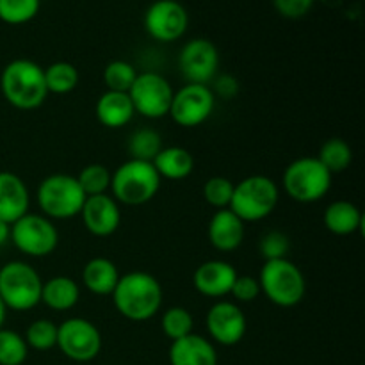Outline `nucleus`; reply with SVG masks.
Returning a JSON list of instances; mask_svg holds the SVG:
<instances>
[{"label":"nucleus","instance_id":"1","mask_svg":"<svg viewBox=\"0 0 365 365\" xmlns=\"http://www.w3.org/2000/svg\"><path fill=\"white\" fill-rule=\"evenodd\" d=\"M110 296L114 309L121 317L143 323L160 312L164 292L153 274L146 271H130L120 277Z\"/></svg>","mask_w":365,"mask_h":365},{"label":"nucleus","instance_id":"2","mask_svg":"<svg viewBox=\"0 0 365 365\" xmlns=\"http://www.w3.org/2000/svg\"><path fill=\"white\" fill-rule=\"evenodd\" d=\"M0 89L7 103L20 110H34L48 96L45 84V68L31 59H13L4 66Z\"/></svg>","mask_w":365,"mask_h":365},{"label":"nucleus","instance_id":"3","mask_svg":"<svg viewBox=\"0 0 365 365\" xmlns=\"http://www.w3.org/2000/svg\"><path fill=\"white\" fill-rule=\"evenodd\" d=\"M160 180L152 163L128 159L110 173V196L118 203L139 207L152 202L160 189Z\"/></svg>","mask_w":365,"mask_h":365},{"label":"nucleus","instance_id":"4","mask_svg":"<svg viewBox=\"0 0 365 365\" xmlns=\"http://www.w3.org/2000/svg\"><path fill=\"white\" fill-rule=\"evenodd\" d=\"M260 292L273 305L291 309L299 305L307 294L303 271L289 259L264 260L259 274Z\"/></svg>","mask_w":365,"mask_h":365},{"label":"nucleus","instance_id":"5","mask_svg":"<svg viewBox=\"0 0 365 365\" xmlns=\"http://www.w3.org/2000/svg\"><path fill=\"white\" fill-rule=\"evenodd\" d=\"M280 200V189L266 175H252L234 185V195L228 209L242 221L255 223L273 214Z\"/></svg>","mask_w":365,"mask_h":365},{"label":"nucleus","instance_id":"6","mask_svg":"<svg viewBox=\"0 0 365 365\" xmlns=\"http://www.w3.org/2000/svg\"><path fill=\"white\" fill-rule=\"evenodd\" d=\"M43 280L24 260H11L0 267V299L7 310L27 312L41 303Z\"/></svg>","mask_w":365,"mask_h":365},{"label":"nucleus","instance_id":"7","mask_svg":"<svg viewBox=\"0 0 365 365\" xmlns=\"http://www.w3.org/2000/svg\"><path fill=\"white\" fill-rule=\"evenodd\" d=\"M334 175L317 157H299L284 171L282 185L289 198L298 203H316L328 195Z\"/></svg>","mask_w":365,"mask_h":365},{"label":"nucleus","instance_id":"8","mask_svg":"<svg viewBox=\"0 0 365 365\" xmlns=\"http://www.w3.org/2000/svg\"><path fill=\"white\" fill-rule=\"evenodd\" d=\"M86 195L77 178L66 173H56L43 178L38 187V207L48 220H71L78 216Z\"/></svg>","mask_w":365,"mask_h":365},{"label":"nucleus","instance_id":"9","mask_svg":"<svg viewBox=\"0 0 365 365\" xmlns=\"http://www.w3.org/2000/svg\"><path fill=\"white\" fill-rule=\"evenodd\" d=\"M11 242L24 255L43 259L56 252L59 245V232L53 221L46 216L27 212L11 225Z\"/></svg>","mask_w":365,"mask_h":365},{"label":"nucleus","instance_id":"10","mask_svg":"<svg viewBox=\"0 0 365 365\" xmlns=\"http://www.w3.org/2000/svg\"><path fill=\"white\" fill-rule=\"evenodd\" d=\"M57 348L73 362H91L102 349V334L84 317H70L57 324Z\"/></svg>","mask_w":365,"mask_h":365},{"label":"nucleus","instance_id":"11","mask_svg":"<svg viewBox=\"0 0 365 365\" xmlns=\"http://www.w3.org/2000/svg\"><path fill=\"white\" fill-rule=\"evenodd\" d=\"M173 93V88L166 77L155 71L138 73L134 84L128 89L135 114H141L148 120H159L170 113Z\"/></svg>","mask_w":365,"mask_h":365},{"label":"nucleus","instance_id":"12","mask_svg":"<svg viewBox=\"0 0 365 365\" xmlns=\"http://www.w3.org/2000/svg\"><path fill=\"white\" fill-rule=\"evenodd\" d=\"M216 106V95L209 86L185 84L173 93L170 116L178 127L195 128L205 123Z\"/></svg>","mask_w":365,"mask_h":365},{"label":"nucleus","instance_id":"13","mask_svg":"<svg viewBox=\"0 0 365 365\" xmlns=\"http://www.w3.org/2000/svg\"><path fill=\"white\" fill-rule=\"evenodd\" d=\"M178 68L187 84L209 86L216 78L220 68V52L216 45L205 38L185 43L178 56Z\"/></svg>","mask_w":365,"mask_h":365},{"label":"nucleus","instance_id":"14","mask_svg":"<svg viewBox=\"0 0 365 365\" xmlns=\"http://www.w3.org/2000/svg\"><path fill=\"white\" fill-rule=\"evenodd\" d=\"M189 14L178 0H155L145 13V29L155 41L173 43L185 34Z\"/></svg>","mask_w":365,"mask_h":365},{"label":"nucleus","instance_id":"15","mask_svg":"<svg viewBox=\"0 0 365 365\" xmlns=\"http://www.w3.org/2000/svg\"><path fill=\"white\" fill-rule=\"evenodd\" d=\"M205 327L214 342L221 346H235L245 339L248 321L237 303L220 299L207 312Z\"/></svg>","mask_w":365,"mask_h":365},{"label":"nucleus","instance_id":"16","mask_svg":"<svg viewBox=\"0 0 365 365\" xmlns=\"http://www.w3.org/2000/svg\"><path fill=\"white\" fill-rule=\"evenodd\" d=\"M78 216L82 217L86 230L95 237H109L121 225L120 203L109 192L88 196Z\"/></svg>","mask_w":365,"mask_h":365},{"label":"nucleus","instance_id":"17","mask_svg":"<svg viewBox=\"0 0 365 365\" xmlns=\"http://www.w3.org/2000/svg\"><path fill=\"white\" fill-rule=\"evenodd\" d=\"M237 271L227 260H207L200 264L192 274V285L205 298L220 299L232 291Z\"/></svg>","mask_w":365,"mask_h":365},{"label":"nucleus","instance_id":"18","mask_svg":"<svg viewBox=\"0 0 365 365\" xmlns=\"http://www.w3.org/2000/svg\"><path fill=\"white\" fill-rule=\"evenodd\" d=\"M31 195L27 184L11 171H0V221L13 225L29 212Z\"/></svg>","mask_w":365,"mask_h":365},{"label":"nucleus","instance_id":"19","mask_svg":"<svg viewBox=\"0 0 365 365\" xmlns=\"http://www.w3.org/2000/svg\"><path fill=\"white\" fill-rule=\"evenodd\" d=\"M207 235L217 252H234L245 241V223L230 209L216 210L207 227Z\"/></svg>","mask_w":365,"mask_h":365},{"label":"nucleus","instance_id":"20","mask_svg":"<svg viewBox=\"0 0 365 365\" xmlns=\"http://www.w3.org/2000/svg\"><path fill=\"white\" fill-rule=\"evenodd\" d=\"M171 365H217V353L212 342L203 335L191 334L171 342Z\"/></svg>","mask_w":365,"mask_h":365},{"label":"nucleus","instance_id":"21","mask_svg":"<svg viewBox=\"0 0 365 365\" xmlns=\"http://www.w3.org/2000/svg\"><path fill=\"white\" fill-rule=\"evenodd\" d=\"M96 120L107 128H121L134 118L135 110L128 93L106 91L95 106Z\"/></svg>","mask_w":365,"mask_h":365},{"label":"nucleus","instance_id":"22","mask_svg":"<svg viewBox=\"0 0 365 365\" xmlns=\"http://www.w3.org/2000/svg\"><path fill=\"white\" fill-rule=\"evenodd\" d=\"M324 227L335 235H353L364 228V214L348 200H335L324 209Z\"/></svg>","mask_w":365,"mask_h":365},{"label":"nucleus","instance_id":"23","mask_svg":"<svg viewBox=\"0 0 365 365\" xmlns=\"http://www.w3.org/2000/svg\"><path fill=\"white\" fill-rule=\"evenodd\" d=\"M120 277L121 274L116 264L106 257H95V259L88 260L82 269V284L91 294L96 296L113 294Z\"/></svg>","mask_w":365,"mask_h":365},{"label":"nucleus","instance_id":"24","mask_svg":"<svg viewBox=\"0 0 365 365\" xmlns=\"http://www.w3.org/2000/svg\"><path fill=\"white\" fill-rule=\"evenodd\" d=\"M81 299V287L70 277H53L43 282L41 303L56 312H68Z\"/></svg>","mask_w":365,"mask_h":365},{"label":"nucleus","instance_id":"25","mask_svg":"<svg viewBox=\"0 0 365 365\" xmlns=\"http://www.w3.org/2000/svg\"><path fill=\"white\" fill-rule=\"evenodd\" d=\"M152 164L159 177L166 180H184L195 171V157L182 146H166Z\"/></svg>","mask_w":365,"mask_h":365},{"label":"nucleus","instance_id":"26","mask_svg":"<svg viewBox=\"0 0 365 365\" xmlns=\"http://www.w3.org/2000/svg\"><path fill=\"white\" fill-rule=\"evenodd\" d=\"M316 157L331 175H337L351 166L353 150L349 143L344 141V139L331 138L321 145L319 153Z\"/></svg>","mask_w":365,"mask_h":365},{"label":"nucleus","instance_id":"27","mask_svg":"<svg viewBox=\"0 0 365 365\" xmlns=\"http://www.w3.org/2000/svg\"><path fill=\"white\" fill-rule=\"evenodd\" d=\"M81 75L78 70L71 63L59 61V63L50 64L45 68V84L48 89V95H68L78 86Z\"/></svg>","mask_w":365,"mask_h":365},{"label":"nucleus","instance_id":"28","mask_svg":"<svg viewBox=\"0 0 365 365\" xmlns=\"http://www.w3.org/2000/svg\"><path fill=\"white\" fill-rule=\"evenodd\" d=\"M163 148V138L153 128H138L128 138V153H130V159L153 163V159L159 155V152Z\"/></svg>","mask_w":365,"mask_h":365},{"label":"nucleus","instance_id":"29","mask_svg":"<svg viewBox=\"0 0 365 365\" xmlns=\"http://www.w3.org/2000/svg\"><path fill=\"white\" fill-rule=\"evenodd\" d=\"M192 327H195V319L184 307H170L168 310H164L163 317H160V328L171 342L191 335Z\"/></svg>","mask_w":365,"mask_h":365},{"label":"nucleus","instance_id":"30","mask_svg":"<svg viewBox=\"0 0 365 365\" xmlns=\"http://www.w3.org/2000/svg\"><path fill=\"white\" fill-rule=\"evenodd\" d=\"M77 182L81 185L82 192L88 196L107 195L110 189V171L103 164H88L77 175Z\"/></svg>","mask_w":365,"mask_h":365},{"label":"nucleus","instance_id":"31","mask_svg":"<svg viewBox=\"0 0 365 365\" xmlns=\"http://www.w3.org/2000/svg\"><path fill=\"white\" fill-rule=\"evenodd\" d=\"M135 77H138V70L130 63L121 59L110 61L103 70V84H106L107 91L128 93Z\"/></svg>","mask_w":365,"mask_h":365},{"label":"nucleus","instance_id":"32","mask_svg":"<svg viewBox=\"0 0 365 365\" xmlns=\"http://www.w3.org/2000/svg\"><path fill=\"white\" fill-rule=\"evenodd\" d=\"M29 346L18 331L0 328V365H21L27 360Z\"/></svg>","mask_w":365,"mask_h":365},{"label":"nucleus","instance_id":"33","mask_svg":"<svg viewBox=\"0 0 365 365\" xmlns=\"http://www.w3.org/2000/svg\"><path fill=\"white\" fill-rule=\"evenodd\" d=\"M25 342L36 351H48L57 344V324L50 319H36L25 331Z\"/></svg>","mask_w":365,"mask_h":365},{"label":"nucleus","instance_id":"34","mask_svg":"<svg viewBox=\"0 0 365 365\" xmlns=\"http://www.w3.org/2000/svg\"><path fill=\"white\" fill-rule=\"evenodd\" d=\"M39 0H0V20L9 25H24L39 11Z\"/></svg>","mask_w":365,"mask_h":365},{"label":"nucleus","instance_id":"35","mask_svg":"<svg viewBox=\"0 0 365 365\" xmlns=\"http://www.w3.org/2000/svg\"><path fill=\"white\" fill-rule=\"evenodd\" d=\"M234 182L225 177H212L203 185V198L216 210L228 209L234 195Z\"/></svg>","mask_w":365,"mask_h":365},{"label":"nucleus","instance_id":"36","mask_svg":"<svg viewBox=\"0 0 365 365\" xmlns=\"http://www.w3.org/2000/svg\"><path fill=\"white\" fill-rule=\"evenodd\" d=\"M259 252L264 260L287 259L289 252H291V239L284 232L269 230L260 237Z\"/></svg>","mask_w":365,"mask_h":365},{"label":"nucleus","instance_id":"37","mask_svg":"<svg viewBox=\"0 0 365 365\" xmlns=\"http://www.w3.org/2000/svg\"><path fill=\"white\" fill-rule=\"evenodd\" d=\"M260 294L262 292H260L259 278H253L250 274H237L230 291V296L235 299V303L255 302Z\"/></svg>","mask_w":365,"mask_h":365},{"label":"nucleus","instance_id":"38","mask_svg":"<svg viewBox=\"0 0 365 365\" xmlns=\"http://www.w3.org/2000/svg\"><path fill=\"white\" fill-rule=\"evenodd\" d=\"M273 6L282 16L285 18H302L312 9L314 0H273Z\"/></svg>","mask_w":365,"mask_h":365},{"label":"nucleus","instance_id":"39","mask_svg":"<svg viewBox=\"0 0 365 365\" xmlns=\"http://www.w3.org/2000/svg\"><path fill=\"white\" fill-rule=\"evenodd\" d=\"M216 93L220 96H223L225 100L234 98L239 93V82L235 81L232 75H221V77L216 78Z\"/></svg>","mask_w":365,"mask_h":365},{"label":"nucleus","instance_id":"40","mask_svg":"<svg viewBox=\"0 0 365 365\" xmlns=\"http://www.w3.org/2000/svg\"><path fill=\"white\" fill-rule=\"evenodd\" d=\"M11 241V225L6 221H0V248Z\"/></svg>","mask_w":365,"mask_h":365},{"label":"nucleus","instance_id":"41","mask_svg":"<svg viewBox=\"0 0 365 365\" xmlns=\"http://www.w3.org/2000/svg\"><path fill=\"white\" fill-rule=\"evenodd\" d=\"M6 316H7V309H6V305L2 303V299H0V328H4V323H6Z\"/></svg>","mask_w":365,"mask_h":365}]
</instances>
